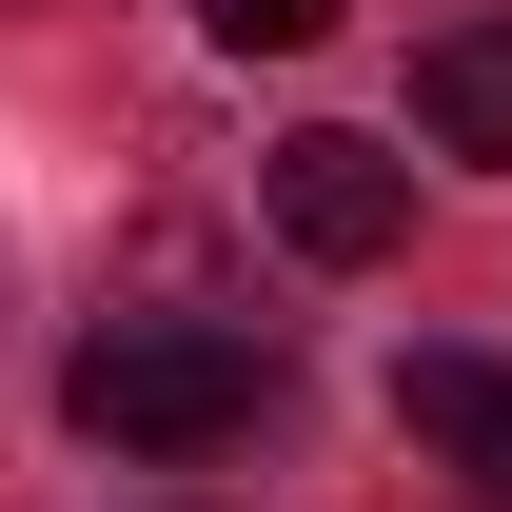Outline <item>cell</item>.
<instances>
[{
    "label": "cell",
    "mask_w": 512,
    "mask_h": 512,
    "mask_svg": "<svg viewBox=\"0 0 512 512\" xmlns=\"http://www.w3.org/2000/svg\"><path fill=\"white\" fill-rule=\"evenodd\" d=\"M256 394H276V355L237 316H119L79 355V434L99 453H217V434H256Z\"/></svg>",
    "instance_id": "1"
},
{
    "label": "cell",
    "mask_w": 512,
    "mask_h": 512,
    "mask_svg": "<svg viewBox=\"0 0 512 512\" xmlns=\"http://www.w3.org/2000/svg\"><path fill=\"white\" fill-rule=\"evenodd\" d=\"M256 197H276V237L316 256V276H375L394 237H414V158H375V138H276V158H256Z\"/></svg>",
    "instance_id": "2"
},
{
    "label": "cell",
    "mask_w": 512,
    "mask_h": 512,
    "mask_svg": "<svg viewBox=\"0 0 512 512\" xmlns=\"http://www.w3.org/2000/svg\"><path fill=\"white\" fill-rule=\"evenodd\" d=\"M394 414L473 473V512H512V355H414V375H394Z\"/></svg>",
    "instance_id": "3"
},
{
    "label": "cell",
    "mask_w": 512,
    "mask_h": 512,
    "mask_svg": "<svg viewBox=\"0 0 512 512\" xmlns=\"http://www.w3.org/2000/svg\"><path fill=\"white\" fill-rule=\"evenodd\" d=\"M414 119H434L453 158H512V20H453V40H414Z\"/></svg>",
    "instance_id": "4"
},
{
    "label": "cell",
    "mask_w": 512,
    "mask_h": 512,
    "mask_svg": "<svg viewBox=\"0 0 512 512\" xmlns=\"http://www.w3.org/2000/svg\"><path fill=\"white\" fill-rule=\"evenodd\" d=\"M197 20H217L237 60H296V40H335V0H197Z\"/></svg>",
    "instance_id": "5"
}]
</instances>
